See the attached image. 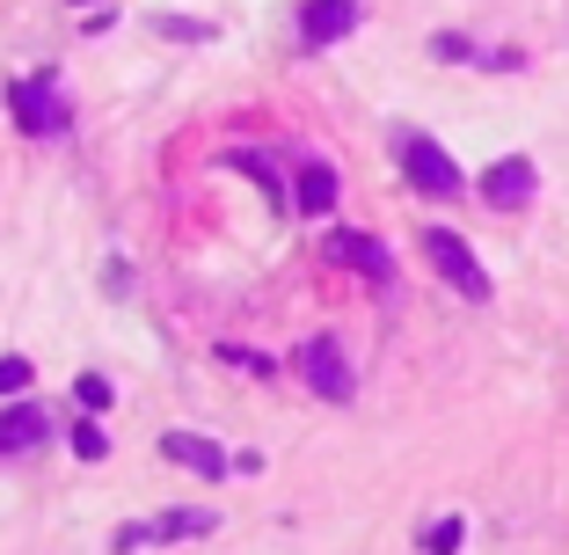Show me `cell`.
Wrapping results in <instances>:
<instances>
[{"label": "cell", "mask_w": 569, "mask_h": 555, "mask_svg": "<svg viewBox=\"0 0 569 555\" xmlns=\"http://www.w3.org/2000/svg\"><path fill=\"white\" fill-rule=\"evenodd\" d=\"M292 212H307V219L336 212V169H329V161H307V169H300V184H292Z\"/></svg>", "instance_id": "cell-10"}, {"label": "cell", "mask_w": 569, "mask_h": 555, "mask_svg": "<svg viewBox=\"0 0 569 555\" xmlns=\"http://www.w3.org/2000/svg\"><path fill=\"white\" fill-rule=\"evenodd\" d=\"M460 541H468V519L452 512V519H438L431 534H423V555H460Z\"/></svg>", "instance_id": "cell-12"}, {"label": "cell", "mask_w": 569, "mask_h": 555, "mask_svg": "<svg viewBox=\"0 0 569 555\" xmlns=\"http://www.w3.org/2000/svg\"><path fill=\"white\" fill-rule=\"evenodd\" d=\"M212 512H161L153 519V541H198V534H212Z\"/></svg>", "instance_id": "cell-11"}, {"label": "cell", "mask_w": 569, "mask_h": 555, "mask_svg": "<svg viewBox=\"0 0 569 555\" xmlns=\"http://www.w3.org/2000/svg\"><path fill=\"white\" fill-rule=\"evenodd\" d=\"M329 264H343V270H366L372 286H387V270H395V264H387V249H380V241H372V235H351V227H343V235H329Z\"/></svg>", "instance_id": "cell-8"}, {"label": "cell", "mask_w": 569, "mask_h": 555, "mask_svg": "<svg viewBox=\"0 0 569 555\" xmlns=\"http://www.w3.org/2000/svg\"><path fill=\"white\" fill-rule=\"evenodd\" d=\"M358 22H366V8H358V0H307V8H300V44H307V51L343 44Z\"/></svg>", "instance_id": "cell-5"}, {"label": "cell", "mask_w": 569, "mask_h": 555, "mask_svg": "<svg viewBox=\"0 0 569 555\" xmlns=\"http://www.w3.org/2000/svg\"><path fill=\"white\" fill-rule=\"evenodd\" d=\"M423 256L438 264V278H446L460 300H489V293H497V286H489V270L475 264V249L452 235V227H423Z\"/></svg>", "instance_id": "cell-1"}, {"label": "cell", "mask_w": 569, "mask_h": 555, "mask_svg": "<svg viewBox=\"0 0 569 555\" xmlns=\"http://www.w3.org/2000/svg\"><path fill=\"white\" fill-rule=\"evenodd\" d=\"M81 403L88 409H110V380H102V373H81Z\"/></svg>", "instance_id": "cell-20"}, {"label": "cell", "mask_w": 569, "mask_h": 555, "mask_svg": "<svg viewBox=\"0 0 569 555\" xmlns=\"http://www.w3.org/2000/svg\"><path fill=\"white\" fill-rule=\"evenodd\" d=\"M292 366H300V380L315 387L321 403H351V395H358V380H351V358L336 351V337H307Z\"/></svg>", "instance_id": "cell-3"}, {"label": "cell", "mask_w": 569, "mask_h": 555, "mask_svg": "<svg viewBox=\"0 0 569 555\" xmlns=\"http://www.w3.org/2000/svg\"><path fill=\"white\" fill-rule=\"evenodd\" d=\"M44 446V409L16 403V409H0V460L8 454H37Z\"/></svg>", "instance_id": "cell-9"}, {"label": "cell", "mask_w": 569, "mask_h": 555, "mask_svg": "<svg viewBox=\"0 0 569 555\" xmlns=\"http://www.w3.org/2000/svg\"><path fill=\"white\" fill-rule=\"evenodd\" d=\"M234 169H249V176H256V184H263V190H270V198H278V169H270L263 153H249V147H241V153H234Z\"/></svg>", "instance_id": "cell-17"}, {"label": "cell", "mask_w": 569, "mask_h": 555, "mask_svg": "<svg viewBox=\"0 0 569 555\" xmlns=\"http://www.w3.org/2000/svg\"><path fill=\"white\" fill-rule=\"evenodd\" d=\"M402 176L423 190V198H460V169H452V153L438 147V139H423V132L402 139Z\"/></svg>", "instance_id": "cell-4"}, {"label": "cell", "mask_w": 569, "mask_h": 555, "mask_svg": "<svg viewBox=\"0 0 569 555\" xmlns=\"http://www.w3.org/2000/svg\"><path fill=\"white\" fill-rule=\"evenodd\" d=\"M73 454H81V460H102V454H110V438H102V424H96V417L73 424Z\"/></svg>", "instance_id": "cell-14"}, {"label": "cell", "mask_w": 569, "mask_h": 555, "mask_svg": "<svg viewBox=\"0 0 569 555\" xmlns=\"http://www.w3.org/2000/svg\"><path fill=\"white\" fill-rule=\"evenodd\" d=\"M533 190H540V176H533V161H526V153H503L497 169H482V198L503 205V212H511V205H526Z\"/></svg>", "instance_id": "cell-7"}, {"label": "cell", "mask_w": 569, "mask_h": 555, "mask_svg": "<svg viewBox=\"0 0 569 555\" xmlns=\"http://www.w3.org/2000/svg\"><path fill=\"white\" fill-rule=\"evenodd\" d=\"M73 8H88V0H73Z\"/></svg>", "instance_id": "cell-21"}, {"label": "cell", "mask_w": 569, "mask_h": 555, "mask_svg": "<svg viewBox=\"0 0 569 555\" xmlns=\"http://www.w3.org/2000/svg\"><path fill=\"white\" fill-rule=\"evenodd\" d=\"M153 30H161V37H176V44H204V37H212V22H190V16H161V22H153Z\"/></svg>", "instance_id": "cell-15"}, {"label": "cell", "mask_w": 569, "mask_h": 555, "mask_svg": "<svg viewBox=\"0 0 569 555\" xmlns=\"http://www.w3.org/2000/svg\"><path fill=\"white\" fill-rule=\"evenodd\" d=\"M219 358H227V366H249V373H278L263 351H241V344H219Z\"/></svg>", "instance_id": "cell-18"}, {"label": "cell", "mask_w": 569, "mask_h": 555, "mask_svg": "<svg viewBox=\"0 0 569 555\" xmlns=\"http://www.w3.org/2000/svg\"><path fill=\"white\" fill-rule=\"evenodd\" d=\"M147 541H153V519H132V526H118V534H110V548L132 555V548H147Z\"/></svg>", "instance_id": "cell-16"}, {"label": "cell", "mask_w": 569, "mask_h": 555, "mask_svg": "<svg viewBox=\"0 0 569 555\" xmlns=\"http://www.w3.org/2000/svg\"><path fill=\"white\" fill-rule=\"evenodd\" d=\"M431 51H438V59H489V51H475L468 37H431Z\"/></svg>", "instance_id": "cell-19"}, {"label": "cell", "mask_w": 569, "mask_h": 555, "mask_svg": "<svg viewBox=\"0 0 569 555\" xmlns=\"http://www.w3.org/2000/svg\"><path fill=\"white\" fill-rule=\"evenodd\" d=\"M30 358H0V395H8V403H22V395H30Z\"/></svg>", "instance_id": "cell-13"}, {"label": "cell", "mask_w": 569, "mask_h": 555, "mask_svg": "<svg viewBox=\"0 0 569 555\" xmlns=\"http://www.w3.org/2000/svg\"><path fill=\"white\" fill-rule=\"evenodd\" d=\"M161 454H168V460H176V468H190V475H204V483H219V475L234 468V460L219 454V446H212V438H204V432H161Z\"/></svg>", "instance_id": "cell-6"}, {"label": "cell", "mask_w": 569, "mask_h": 555, "mask_svg": "<svg viewBox=\"0 0 569 555\" xmlns=\"http://www.w3.org/2000/svg\"><path fill=\"white\" fill-rule=\"evenodd\" d=\"M8 118L30 139H59L73 125V110H67V96H51V81H8Z\"/></svg>", "instance_id": "cell-2"}]
</instances>
